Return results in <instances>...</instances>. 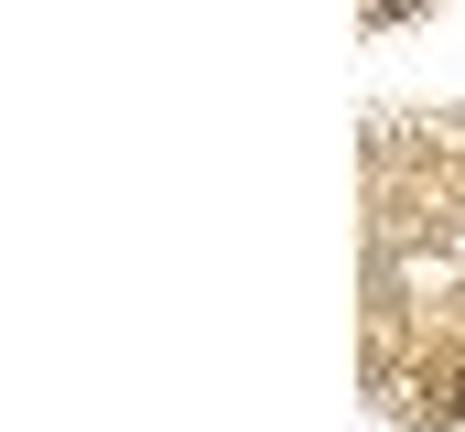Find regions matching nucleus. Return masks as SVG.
<instances>
[{
    "label": "nucleus",
    "mask_w": 465,
    "mask_h": 432,
    "mask_svg": "<svg viewBox=\"0 0 465 432\" xmlns=\"http://www.w3.org/2000/svg\"><path fill=\"white\" fill-rule=\"evenodd\" d=\"M368 11H379V22H401V11H422V0H368Z\"/></svg>",
    "instance_id": "nucleus-1"
},
{
    "label": "nucleus",
    "mask_w": 465,
    "mask_h": 432,
    "mask_svg": "<svg viewBox=\"0 0 465 432\" xmlns=\"http://www.w3.org/2000/svg\"><path fill=\"white\" fill-rule=\"evenodd\" d=\"M455 422H465V389H455Z\"/></svg>",
    "instance_id": "nucleus-2"
}]
</instances>
